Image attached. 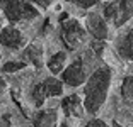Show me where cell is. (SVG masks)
<instances>
[{"instance_id": "ba28073f", "label": "cell", "mask_w": 133, "mask_h": 127, "mask_svg": "<svg viewBox=\"0 0 133 127\" xmlns=\"http://www.w3.org/2000/svg\"><path fill=\"white\" fill-rule=\"evenodd\" d=\"M62 78L68 86H78V85L85 83V66H84V63L82 61L72 63V65L63 71Z\"/></svg>"}, {"instance_id": "7a4b0ae2", "label": "cell", "mask_w": 133, "mask_h": 127, "mask_svg": "<svg viewBox=\"0 0 133 127\" xmlns=\"http://www.w3.org/2000/svg\"><path fill=\"white\" fill-rule=\"evenodd\" d=\"M0 9L4 10L5 17L12 22L17 20H31L39 15L36 7L26 0H0Z\"/></svg>"}, {"instance_id": "277c9868", "label": "cell", "mask_w": 133, "mask_h": 127, "mask_svg": "<svg viewBox=\"0 0 133 127\" xmlns=\"http://www.w3.org/2000/svg\"><path fill=\"white\" fill-rule=\"evenodd\" d=\"M133 17V0H113L104 9V19L114 27L126 24Z\"/></svg>"}, {"instance_id": "8fae6325", "label": "cell", "mask_w": 133, "mask_h": 127, "mask_svg": "<svg viewBox=\"0 0 133 127\" xmlns=\"http://www.w3.org/2000/svg\"><path fill=\"white\" fill-rule=\"evenodd\" d=\"M24 56H26V61L32 63L34 66H41L43 65V47L39 46V44H36V42L26 46Z\"/></svg>"}, {"instance_id": "52a82bcc", "label": "cell", "mask_w": 133, "mask_h": 127, "mask_svg": "<svg viewBox=\"0 0 133 127\" xmlns=\"http://www.w3.org/2000/svg\"><path fill=\"white\" fill-rule=\"evenodd\" d=\"M0 44H4L9 49H19V47L26 46V39L17 27L7 26L2 27V31H0Z\"/></svg>"}, {"instance_id": "6da1fadb", "label": "cell", "mask_w": 133, "mask_h": 127, "mask_svg": "<svg viewBox=\"0 0 133 127\" xmlns=\"http://www.w3.org/2000/svg\"><path fill=\"white\" fill-rule=\"evenodd\" d=\"M111 85V71L109 68H99L90 75L84 90V107L87 112L96 114L104 105L106 95Z\"/></svg>"}, {"instance_id": "ac0fdd59", "label": "cell", "mask_w": 133, "mask_h": 127, "mask_svg": "<svg viewBox=\"0 0 133 127\" xmlns=\"http://www.w3.org/2000/svg\"><path fill=\"white\" fill-rule=\"evenodd\" d=\"M4 90H5V81H4V78L0 76V95L4 93Z\"/></svg>"}, {"instance_id": "e0dca14e", "label": "cell", "mask_w": 133, "mask_h": 127, "mask_svg": "<svg viewBox=\"0 0 133 127\" xmlns=\"http://www.w3.org/2000/svg\"><path fill=\"white\" fill-rule=\"evenodd\" d=\"M85 127H109V125H108L104 120H101V119H94V120H90Z\"/></svg>"}, {"instance_id": "9c48e42d", "label": "cell", "mask_w": 133, "mask_h": 127, "mask_svg": "<svg viewBox=\"0 0 133 127\" xmlns=\"http://www.w3.org/2000/svg\"><path fill=\"white\" fill-rule=\"evenodd\" d=\"M63 108H65L66 115L68 117H75V119H80L85 114V107H84L82 100L78 95H68L63 98Z\"/></svg>"}, {"instance_id": "5bb4252c", "label": "cell", "mask_w": 133, "mask_h": 127, "mask_svg": "<svg viewBox=\"0 0 133 127\" xmlns=\"http://www.w3.org/2000/svg\"><path fill=\"white\" fill-rule=\"evenodd\" d=\"M121 95L123 100L126 102L128 105L133 107V75L131 76H126L121 83Z\"/></svg>"}, {"instance_id": "3957f363", "label": "cell", "mask_w": 133, "mask_h": 127, "mask_svg": "<svg viewBox=\"0 0 133 127\" xmlns=\"http://www.w3.org/2000/svg\"><path fill=\"white\" fill-rule=\"evenodd\" d=\"M60 31H62L63 42L68 49H77L82 46V42L85 41V29L80 26L77 19L70 15H63L60 20Z\"/></svg>"}, {"instance_id": "8992f818", "label": "cell", "mask_w": 133, "mask_h": 127, "mask_svg": "<svg viewBox=\"0 0 133 127\" xmlns=\"http://www.w3.org/2000/svg\"><path fill=\"white\" fill-rule=\"evenodd\" d=\"M85 29L99 41L108 39L109 34V27H108V20L101 14H89L85 17Z\"/></svg>"}, {"instance_id": "ffe728a7", "label": "cell", "mask_w": 133, "mask_h": 127, "mask_svg": "<svg viewBox=\"0 0 133 127\" xmlns=\"http://www.w3.org/2000/svg\"><path fill=\"white\" fill-rule=\"evenodd\" d=\"M4 26V19H2V15H0V27Z\"/></svg>"}, {"instance_id": "7c38bea8", "label": "cell", "mask_w": 133, "mask_h": 127, "mask_svg": "<svg viewBox=\"0 0 133 127\" xmlns=\"http://www.w3.org/2000/svg\"><path fill=\"white\" fill-rule=\"evenodd\" d=\"M66 59H68L66 53H63V51H60V53H55V54H53V56L50 58V61H48V69H50L53 75L63 73L65 65H66Z\"/></svg>"}, {"instance_id": "4fadbf2b", "label": "cell", "mask_w": 133, "mask_h": 127, "mask_svg": "<svg viewBox=\"0 0 133 127\" xmlns=\"http://www.w3.org/2000/svg\"><path fill=\"white\" fill-rule=\"evenodd\" d=\"M119 54H121L123 58H128V59H133V27L130 29V32L121 39L119 42Z\"/></svg>"}, {"instance_id": "5b68a950", "label": "cell", "mask_w": 133, "mask_h": 127, "mask_svg": "<svg viewBox=\"0 0 133 127\" xmlns=\"http://www.w3.org/2000/svg\"><path fill=\"white\" fill-rule=\"evenodd\" d=\"M63 93V83L56 78H46L43 83H39L32 90V102L36 107L43 105V102L50 97H56Z\"/></svg>"}, {"instance_id": "30bf717a", "label": "cell", "mask_w": 133, "mask_h": 127, "mask_svg": "<svg viewBox=\"0 0 133 127\" xmlns=\"http://www.w3.org/2000/svg\"><path fill=\"white\" fill-rule=\"evenodd\" d=\"M56 122H58V114L53 108L41 110L34 119L36 127H56Z\"/></svg>"}, {"instance_id": "2e32d148", "label": "cell", "mask_w": 133, "mask_h": 127, "mask_svg": "<svg viewBox=\"0 0 133 127\" xmlns=\"http://www.w3.org/2000/svg\"><path fill=\"white\" fill-rule=\"evenodd\" d=\"M66 2L78 5L80 9H90V7H94V5L97 4V0H66Z\"/></svg>"}, {"instance_id": "d6986e66", "label": "cell", "mask_w": 133, "mask_h": 127, "mask_svg": "<svg viewBox=\"0 0 133 127\" xmlns=\"http://www.w3.org/2000/svg\"><path fill=\"white\" fill-rule=\"evenodd\" d=\"M31 2H36V4H41V5H48L50 0H31Z\"/></svg>"}, {"instance_id": "44dd1931", "label": "cell", "mask_w": 133, "mask_h": 127, "mask_svg": "<svg viewBox=\"0 0 133 127\" xmlns=\"http://www.w3.org/2000/svg\"><path fill=\"white\" fill-rule=\"evenodd\" d=\"M114 127H121V125H119V124H116V125H114Z\"/></svg>"}, {"instance_id": "9a60e30c", "label": "cell", "mask_w": 133, "mask_h": 127, "mask_svg": "<svg viewBox=\"0 0 133 127\" xmlns=\"http://www.w3.org/2000/svg\"><path fill=\"white\" fill-rule=\"evenodd\" d=\"M24 66H26V61H9L2 66V71H5V73H14V71L22 69Z\"/></svg>"}]
</instances>
